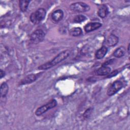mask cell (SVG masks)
Masks as SVG:
<instances>
[{
	"label": "cell",
	"mask_w": 130,
	"mask_h": 130,
	"mask_svg": "<svg viewBox=\"0 0 130 130\" xmlns=\"http://www.w3.org/2000/svg\"><path fill=\"white\" fill-rule=\"evenodd\" d=\"M70 53L71 51L69 49L63 50L59 53L50 61L40 65L38 69L40 70H46L49 69L67 58L70 55Z\"/></svg>",
	"instance_id": "cell-1"
},
{
	"label": "cell",
	"mask_w": 130,
	"mask_h": 130,
	"mask_svg": "<svg viewBox=\"0 0 130 130\" xmlns=\"http://www.w3.org/2000/svg\"><path fill=\"white\" fill-rule=\"evenodd\" d=\"M46 11L42 8H39L30 15V20L34 24H38L42 22L45 18Z\"/></svg>",
	"instance_id": "cell-2"
},
{
	"label": "cell",
	"mask_w": 130,
	"mask_h": 130,
	"mask_svg": "<svg viewBox=\"0 0 130 130\" xmlns=\"http://www.w3.org/2000/svg\"><path fill=\"white\" fill-rule=\"evenodd\" d=\"M45 37V32L41 29H37L31 34L29 40L32 44H37L42 42L44 40Z\"/></svg>",
	"instance_id": "cell-3"
},
{
	"label": "cell",
	"mask_w": 130,
	"mask_h": 130,
	"mask_svg": "<svg viewBox=\"0 0 130 130\" xmlns=\"http://www.w3.org/2000/svg\"><path fill=\"white\" fill-rule=\"evenodd\" d=\"M57 105V101L55 99H52L46 104L39 107L35 111V115L37 116H40L50 109L55 107Z\"/></svg>",
	"instance_id": "cell-4"
},
{
	"label": "cell",
	"mask_w": 130,
	"mask_h": 130,
	"mask_svg": "<svg viewBox=\"0 0 130 130\" xmlns=\"http://www.w3.org/2000/svg\"><path fill=\"white\" fill-rule=\"evenodd\" d=\"M70 9L74 12L84 13L88 11L90 8L89 5L83 2H76L71 4Z\"/></svg>",
	"instance_id": "cell-5"
},
{
	"label": "cell",
	"mask_w": 130,
	"mask_h": 130,
	"mask_svg": "<svg viewBox=\"0 0 130 130\" xmlns=\"http://www.w3.org/2000/svg\"><path fill=\"white\" fill-rule=\"evenodd\" d=\"M43 73V72L39 73L37 74H30L27 76H26L25 77H24L23 79H22L20 82L19 84L20 85H26V84H30L35 81H36Z\"/></svg>",
	"instance_id": "cell-6"
},
{
	"label": "cell",
	"mask_w": 130,
	"mask_h": 130,
	"mask_svg": "<svg viewBox=\"0 0 130 130\" xmlns=\"http://www.w3.org/2000/svg\"><path fill=\"white\" fill-rule=\"evenodd\" d=\"M123 87V83L120 81H115L109 87L107 94L109 96H112L119 91Z\"/></svg>",
	"instance_id": "cell-7"
},
{
	"label": "cell",
	"mask_w": 130,
	"mask_h": 130,
	"mask_svg": "<svg viewBox=\"0 0 130 130\" xmlns=\"http://www.w3.org/2000/svg\"><path fill=\"white\" fill-rule=\"evenodd\" d=\"M102 26V24L100 22H89L86 24L84 27V30L86 32H89L99 29Z\"/></svg>",
	"instance_id": "cell-8"
},
{
	"label": "cell",
	"mask_w": 130,
	"mask_h": 130,
	"mask_svg": "<svg viewBox=\"0 0 130 130\" xmlns=\"http://www.w3.org/2000/svg\"><path fill=\"white\" fill-rule=\"evenodd\" d=\"M63 12L61 9H58L54 11L51 15V19L55 22L60 21L63 17Z\"/></svg>",
	"instance_id": "cell-9"
},
{
	"label": "cell",
	"mask_w": 130,
	"mask_h": 130,
	"mask_svg": "<svg viewBox=\"0 0 130 130\" xmlns=\"http://www.w3.org/2000/svg\"><path fill=\"white\" fill-rule=\"evenodd\" d=\"M111 68L106 66H102L95 71V74L98 76L108 75L111 72Z\"/></svg>",
	"instance_id": "cell-10"
},
{
	"label": "cell",
	"mask_w": 130,
	"mask_h": 130,
	"mask_svg": "<svg viewBox=\"0 0 130 130\" xmlns=\"http://www.w3.org/2000/svg\"><path fill=\"white\" fill-rule=\"evenodd\" d=\"M119 39L114 34H111L108 38L106 41L107 44L110 47L115 46L118 43Z\"/></svg>",
	"instance_id": "cell-11"
},
{
	"label": "cell",
	"mask_w": 130,
	"mask_h": 130,
	"mask_svg": "<svg viewBox=\"0 0 130 130\" xmlns=\"http://www.w3.org/2000/svg\"><path fill=\"white\" fill-rule=\"evenodd\" d=\"M108 52V48L105 46H103L101 47L99 49H98L95 53V57L98 59H102L107 54Z\"/></svg>",
	"instance_id": "cell-12"
},
{
	"label": "cell",
	"mask_w": 130,
	"mask_h": 130,
	"mask_svg": "<svg viewBox=\"0 0 130 130\" xmlns=\"http://www.w3.org/2000/svg\"><path fill=\"white\" fill-rule=\"evenodd\" d=\"M109 13V10L107 6L106 5H102L99 9L98 11V16L102 18H105Z\"/></svg>",
	"instance_id": "cell-13"
},
{
	"label": "cell",
	"mask_w": 130,
	"mask_h": 130,
	"mask_svg": "<svg viewBox=\"0 0 130 130\" xmlns=\"http://www.w3.org/2000/svg\"><path fill=\"white\" fill-rule=\"evenodd\" d=\"M126 52L125 48L124 46H120L115 50L113 53V55L117 58H120L123 56Z\"/></svg>",
	"instance_id": "cell-14"
},
{
	"label": "cell",
	"mask_w": 130,
	"mask_h": 130,
	"mask_svg": "<svg viewBox=\"0 0 130 130\" xmlns=\"http://www.w3.org/2000/svg\"><path fill=\"white\" fill-rule=\"evenodd\" d=\"M9 90V86L6 82L2 83L0 87V95L1 98H5Z\"/></svg>",
	"instance_id": "cell-15"
},
{
	"label": "cell",
	"mask_w": 130,
	"mask_h": 130,
	"mask_svg": "<svg viewBox=\"0 0 130 130\" xmlns=\"http://www.w3.org/2000/svg\"><path fill=\"white\" fill-rule=\"evenodd\" d=\"M82 34V30L79 27H75L69 30V35L72 37H78Z\"/></svg>",
	"instance_id": "cell-16"
},
{
	"label": "cell",
	"mask_w": 130,
	"mask_h": 130,
	"mask_svg": "<svg viewBox=\"0 0 130 130\" xmlns=\"http://www.w3.org/2000/svg\"><path fill=\"white\" fill-rule=\"evenodd\" d=\"M30 1L26 0H20L19 1V6L20 10L22 12H25L27 10Z\"/></svg>",
	"instance_id": "cell-17"
},
{
	"label": "cell",
	"mask_w": 130,
	"mask_h": 130,
	"mask_svg": "<svg viewBox=\"0 0 130 130\" xmlns=\"http://www.w3.org/2000/svg\"><path fill=\"white\" fill-rule=\"evenodd\" d=\"M87 19L86 16L83 15H76L74 17L73 19V22L74 23H81L84 22L85 20Z\"/></svg>",
	"instance_id": "cell-18"
},
{
	"label": "cell",
	"mask_w": 130,
	"mask_h": 130,
	"mask_svg": "<svg viewBox=\"0 0 130 130\" xmlns=\"http://www.w3.org/2000/svg\"><path fill=\"white\" fill-rule=\"evenodd\" d=\"M92 112V108H89L86 110V111L84 112L83 114V117L85 119H88Z\"/></svg>",
	"instance_id": "cell-19"
},
{
	"label": "cell",
	"mask_w": 130,
	"mask_h": 130,
	"mask_svg": "<svg viewBox=\"0 0 130 130\" xmlns=\"http://www.w3.org/2000/svg\"><path fill=\"white\" fill-rule=\"evenodd\" d=\"M119 73V71L117 70H114V71H113L112 72H110V74H109V75L107 76L108 78H111L113 76H116V75H117Z\"/></svg>",
	"instance_id": "cell-20"
},
{
	"label": "cell",
	"mask_w": 130,
	"mask_h": 130,
	"mask_svg": "<svg viewBox=\"0 0 130 130\" xmlns=\"http://www.w3.org/2000/svg\"><path fill=\"white\" fill-rule=\"evenodd\" d=\"M114 59H110V60H108V61L105 62L102 64V66H107L108 65H109V64L112 63L114 61Z\"/></svg>",
	"instance_id": "cell-21"
},
{
	"label": "cell",
	"mask_w": 130,
	"mask_h": 130,
	"mask_svg": "<svg viewBox=\"0 0 130 130\" xmlns=\"http://www.w3.org/2000/svg\"><path fill=\"white\" fill-rule=\"evenodd\" d=\"M5 72L3 70L1 69L0 70V75H1V78H3L5 76Z\"/></svg>",
	"instance_id": "cell-22"
},
{
	"label": "cell",
	"mask_w": 130,
	"mask_h": 130,
	"mask_svg": "<svg viewBox=\"0 0 130 130\" xmlns=\"http://www.w3.org/2000/svg\"><path fill=\"white\" fill-rule=\"evenodd\" d=\"M129 45H130V44H128V47H127V52L128 54H129Z\"/></svg>",
	"instance_id": "cell-23"
}]
</instances>
